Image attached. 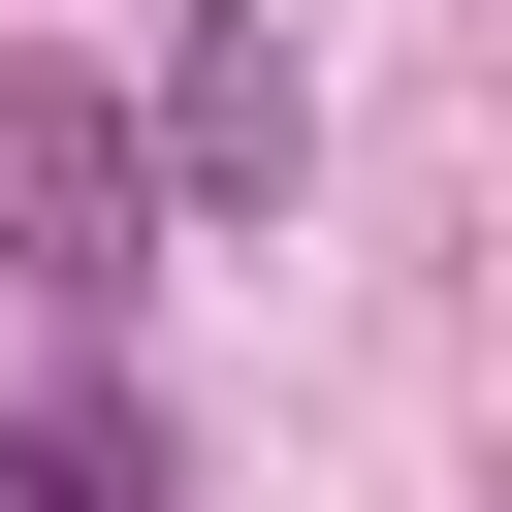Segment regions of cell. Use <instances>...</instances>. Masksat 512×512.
I'll return each instance as SVG.
<instances>
[{"instance_id": "cell-1", "label": "cell", "mask_w": 512, "mask_h": 512, "mask_svg": "<svg viewBox=\"0 0 512 512\" xmlns=\"http://www.w3.org/2000/svg\"><path fill=\"white\" fill-rule=\"evenodd\" d=\"M0 224H32V288H128V256H160V160H128L64 64H0Z\"/></svg>"}, {"instance_id": "cell-2", "label": "cell", "mask_w": 512, "mask_h": 512, "mask_svg": "<svg viewBox=\"0 0 512 512\" xmlns=\"http://www.w3.org/2000/svg\"><path fill=\"white\" fill-rule=\"evenodd\" d=\"M128 160H160V192H192V224H256V192H288V160H320V96H288V32H192V64H160V128H128Z\"/></svg>"}, {"instance_id": "cell-3", "label": "cell", "mask_w": 512, "mask_h": 512, "mask_svg": "<svg viewBox=\"0 0 512 512\" xmlns=\"http://www.w3.org/2000/svg\"><path fill=\"white\" fill-rule=\"evenodd\" d=\"M0 512H160V448L128 416H0Z\"/></svg>"}]
</instances>
